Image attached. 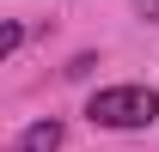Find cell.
Returning <instances> with one entry per match:
<instances>
[{"label":"cell","instance_id":"6da1fadb","mask_svg":"<svg viewBox=\"0 0 159 152\" xmlns=\"http://www.w3.org/2000/svg\"><path fill=\"white\" fill-rule=\"evenodd\" d=\"M86 122H92V128H110V134L153 128L159 122V91L153 85H104V91L86 103Z\"/></svg>","mask_w":159,"mask_h":152},{"label":"cell","instance_id":"7a4b0ae2","mask_svg":"<svg viewBox=\"0 0 159 152\" xmlns=\"http://www.w3.org/2000/svg\"><path fill=\"white\" fill-rule=\"evenodd\" d=\"M61 134L67 128H61L55 116H49V122H31V128L12 140V152H61Z\"/></svg>","mask_w":159,"mask_h":152},{"label":"cell","instance_id":"3957f363","mask_svg":"<svg viewBox=\"0 0 159 152\" xmlns=\"http://www.w3.org/2000/svg\"><path fill=\"white\" fill-rule=\"evenodd\" d=\"M19 43H25V24H6V31H0V55H12Z\"/></svg>","mask_w":159,"mask_h":152},{"label":"cell","instance_id":"277c9868","mask_svg":"<svg viewBox=\"0 0 159 152\" xmlns=\"http://www.w3.org/2000/svg\"><path fill=\"white\" fill-rule=\"evenodd\" d=\"M135 12L141 19H159V0H135Z\"/></svg>","mask_w":159,"mask_h":152}]
</instances>
